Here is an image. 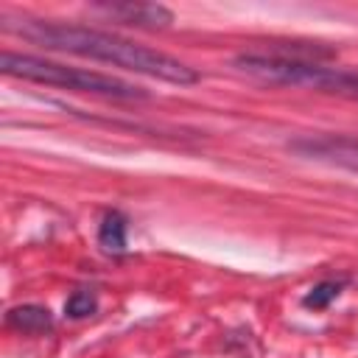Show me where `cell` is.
<instances>
[{
  "label": "cell",
  "instance_id": "cell-4",
  "mask_svg": "<svg viewBox=\"0 0 358 358\" xmlns=\"http://www.w3.org/2000/svg\"><path fill=\"white\" fill-rule=\"evenodd\" d=\"M98 11L123 20L126 25H143V28H162L173 20V14L165 6H154V3H112V6H98Z\"/></svg>",
  "mask_w": 358,
  "mask_h": 358
},
{
  "label": "cell",
  "instance_id": "cell-6",
  "mask_svg": "<svg viewBox=\"0 0 358 358\" xmlns=\"http://www.w3.org/2000/svg\"><path fill=\"white\" fill-rule=\"evenodd\" d=\"M8 322L28 333H42L50 327V313L45 308H14L8 313Z\"/></svg>",
  "mask_w": 358,
  "mask_h": 358
},
{
  "label": "cell",
  "instance_id": "cell-3",
  "mask_svg": "<svg viewBox=\"0 0 358 358\" xmlns=\"http://www.w3.org/2000/svg\"><path fill=\"white\" fill-rule=\"evenodd\" d=\"M235 67L271 84H296V87H313V90L338 92V95H358V70L322 67L299 56L243 53L235 59Z\"/></svg>",
  "mask_w": 358,
  "mask_h": 358
},
{
  "label": "cell",
  "instance_id": "cell-1",
  "mask_svg": "<svg viewBox=\"0 0 358 358\" xmlns=\"http://www.w3.org/2000/svg\"><path fill=\"white\" fill-rule=\"evenodd\" d=\"M22 25H8L11 31L22 34L25 39H34L45 48L53 50H64V53H76L84 59H95V62H106L123 70H134L151 78H162L171 84H196L199 73L193 67H187L185 62L129 42L123 36L106 34V31H95V28H81V25H64V22H45V20H20Z\"/></svg>",
  "mask_w": 358,
  "mask_h": 358
},
{
  "label": "cell",
  "instance_id": "cell-2",
  "mask_svg": "<svg viewBox=\"0 0 358 358\" xmlns=\"http://www.w3.org/2000/svg\"><path fill=\"white\" fill-rule=\"evenodd\" d=\"M0 67L6 76H17L25 81H36V84H48V87H62V90H73V92H90V95H103V98H117V101H143L148 98L145 90L103 76V73H92V70H81V67H67L59 62H48V59H36L28 53H11L6 50L0 59Z\"/></svg>",
  "mask_w": 358,
  "mask_h": 358
},
{
  "label": "cell",
  "instance_id": "cell-5",
  "mask_svg": "<svg viewBox=\"0 0 358 358\" xmlns=\"http://www.w3.org/2000/svg\"><path fill=\"white\" fill-rule=\"evenodd\" d=\"M98 243L103 252H126V218L120 213H106L98 229Z\"/></svg>",
  "mask_w": 358,
  "mask_h": 358
},
{
  "label": "cell",
  "instance_id": "cell-7",
  "mask_svg": "<svg viewBox=\"0 0 358 358\" xmlns=\"http://www.w3.org/2000/svg\"><path fill=\"white\" fill-rule=\"evenodd\" d=\"M338 291H341V282H319L316 288H310V291L302 296V305H305V308H313V310L327 308V305L338 296Z\"/></svg>",
  "mask_w": 358,
  "mask_h": 358
},
{
  "label": "cell",
  "instance_id": "cell-8",
  "mask_svg": "<svg viewBox=\"0 0 358 358\" xmlns=\"http://www.w3.org/2000/svg\"><path fill=\"white\" fill-rule=\"evenodd\" d=\"M92 310H95V294H92V291H87V288L73 291V296H70V299H67V305H64V313H67V316H73V319L90 316Z\"/></svg>",
  "mask_w": 358,
  "mask_h": 358
}]
</instances>
